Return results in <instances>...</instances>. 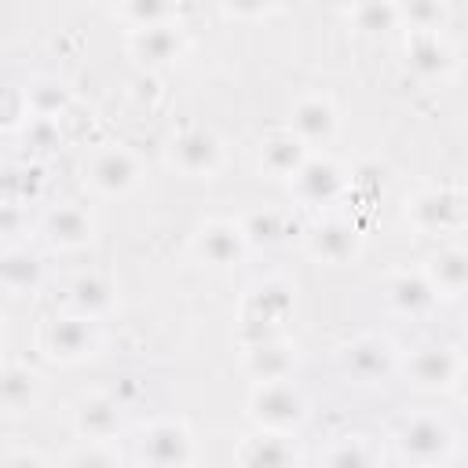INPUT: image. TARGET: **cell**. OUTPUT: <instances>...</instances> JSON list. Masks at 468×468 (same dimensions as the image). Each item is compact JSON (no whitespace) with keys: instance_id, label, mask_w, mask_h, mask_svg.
I'll return each instance as SVG.
<instances>
[{"instance_id":"obj_1","label":"cell","mask_w":468,"mask_h":468,"mask_svg":"<svg viewBox=\"0 0 468 468\" xmlns=\"http://www.w3.org/2000/svg\"><path fill=\"white\" fill-rule=\"evenodd\" d=\"M289 311H292V285H285L282 278H267V282L252 285L245 303H241V336H245V344L282 336V322L289 318Z\"/></svg>"},{"instance_id":"obj_2","label":"cell","mask_w":468,"mask_h":468,"mask_svg":"<svg viewBox=\"0 0 468 468\" xmlns=\"http://www.w3.org/2000/svg\"><path fill=\"white\" fill-rule=\"evenodd\" d=\"M399 457L417 468H435L453 453V428L435 413H413L395 431Z\"/></svg>"},{"instance_id":"obj_3","label":"cell","mask_w":468,"mask_h":468,"mask_svg":"<svg viewBox=\"0 0 468 468\" xmlns=\"http://www.w3.org/2000/svg\"><path fill=\"white\" fill-rule=\"evenodd\" d=\"M249 417L260 431H292L307 417L303 391L292 380H263L249 391Z\"/></svg>"},{"instance_id":"obj_4","label":"cell","mask_w":468,"mask_h":468,"mask_svg":"<svg viewBox=\"0 0 468 468\" xmlns=\"http://www.w3.org/2000/svg\"><path fill=\"white\" fill-rule=\"evenodd\" d=\"M406 216L413 219L417 230H428V234L461 230L468 223V190H461V186H428V190L410 197Z\"/></svg>"},{"instance_id":"obj_5","label":"cell","mask_w":468,"mask_h":468,"mask_svg":"<svg viewBox=\"0 0 468 468\" xmlns=\"http://www.w3.org/2000/svg\"><path fill=\"white\" fill-rule=\"evenodd\" d=\"M40 347L55 362H80V358L95 355V347H99L95 318H84L77 311L48 318L44 329H40Z\"/></svg>"},{"instance_id":"obj_6","label":"cell","mask_w":468,"mask_h":468,"mask_svg":"<svg viewBox=\"0 0 468 468\" xmlns=\"http://www.w3.org/2000/svg\"><path fill=\"white\" fill-rule=\"evenodd\" d=\"M139 461L146 468H186L194 461V435L183 420H154L139 431Z\"/></svg>"},{"instance_id":"obj_7","label":"cell","mask_w":468,"mask_h":468,"mask_svg":"<svg viewBox=\"0 0 468 468\" xmlns=\"http://www.w3.org/2000/svg\"><path fill=\"white\" fill-rule=\"evenodd\" d=\"M84 179H88L99 194H106V197L128 194V190L139 183V157H135L128 146H121V143H106V146H99V150L88 157Z\"/></svg>"},{"instance_id":"obj_8","label":"cell","mask_w":468,"mask_h":468,"mask_svg":"<svg viewBox=\"0 0 468 468\" xmlns=\"http://www.w3.org/2000/svg\"><path fill=\"white\" fill-rule=\"evenodd\" d=\"M340 366L358 384H377V380H388L399 369V351H395V344L388 336L366 333V336H355L351 344H344Z\"/></svg>"},{"instance_id":"obj_9","label":"cell","mask_w":468,"mask_h":468,"mask_svg":"<svg viewBox=\"0 0 468 468\" xmlns=\"http://www.w3.org/2000/svg\"><path fill=\"white\" fill-rule=\"evenodd\" d=\"M168 161L194 179H208L219 165H223V143L216 132L208 128H183L172 143H168Z\"/></svg>"},{"instance_id":"obj_10","label":"cell","mask_w":468,"mask_h":468,"mask_svg":"<svg viewBox=\"0 0 468 468\" xmlns=\"http://www.w3.org/2000/svg\"><path fill=\"white\" fill-rule=\"evenodd\" d=\"M303 245L307 252L318 260V263H347L358 256L362 249V234L351 219H340V216H329V219H318L307 234H303Z\"/></svg>"},{"instance_id":"obj_11","label":"cell","mask_w":468,"mask_h":468,"mask_svg":"<svg viewBox=\"0 0 468 468\" xmlns=\"http://www.w3.org/2000/svg\"><path fill=\"white\" fill-rule=\"evenodd\" d=\"M249 249V234L234 219H208L194 234V256L208 267H234Z\"/></svg>"},{"instance_id":"obj_12","label":"cell","mask_w":468,"mask_h":468,"mask_svg":"<svg viewBox=\"0 0 468 468\" xmlns=\"http://www.w3.org/2000/svg\"><path fill=\"white\" fill-rule=\"evenodd\" d=\"M461 366H464V362H461V358L453 355V347H446V344H424V347H417V351L402 362L406 380H410L413 388H420V391L453 388Z\"/></svg>"},{"instance_id":"obj_13","label":"cell","mask_w":468,"mask_h":468,"mask_svg":"<svg viewBox=\"0 0 468 468\" xmlns=\"http://www.w3.org/2000/svg\"><path fill=\"white\" fill-rule=\"evenodd\" d=\"M336 124H340V113H336V102L322 91H307L292 102L289 110V132H296L307 146L314 143H329L336 135Z\"/></svg>"},{"instance_id":"obj_14","label":"cell","mask_w":468,"mask_h":468,"mask_svg":"<svg viewBox=\"0 0 468 468\" xmlns=\"http://www.w3.org/2000/svg\"><path fill=\"white\" fill-rule=\"evenodd\" d=\"M183 48H186V40H183L179 22H157V26H143V29H132L128 33V51L143 66L176 62L183 55Z\"/></svg>"},{"instance_id":"obj_15","label":"cell","mask_w":468,"mask_h":468,"mask_svg":"<svg viewBox=\"0 0 468 468\" xmlns=\"http://www.w3.org/2000/svg\"><path fill=\"white\" fill-rule=\"evenodd\" d=\"M292 183V194L303 201V205H329L340 190H344V172L333 157H318L311 154L303 161V168L289 179Z\"/></svg>"},{"instance_id":"obj_16","label":"cell","mask_w":468,"mask_h":468,"mask_svg":"<svg viewBox=\"0 0 468 468\" xmlns=\"http://www.w3.org/2000/svg\"><path fill=\"white\" fill-rule=\"evenodd\" d=\"M73 428L88 442H106L121 431V402L110 395H80L73 402Z\"/></svg>"},{"instance_id":"obj_17","label":"cell","mask_w":468,"mask_h":468,"mask_svg":"<svg viewBox=\"0 0 468 468\" xmlns=\"http://www.w3.org/2000/svg\"><path fill=\"white\" fill-rule=\"evenodd\" d=\"M307 157H311V146L289 128H278L260 143V168L274 179H292Z\"/></svg>"},{"instance_id":"obj_18","label":"cell","mask_w":468,"mask_h":468,"mask_svg":"<svg viewBox=\"0 0 468 468\" xmlns=\"http://www.w3.org/2000/svg\"><path fill=\"white\" fill-rule=\"evenodd\" d=\"M238 468H296V446L282 431H252L238 446Z\"/></svg>"},{"instance_id":"obj_19","label":"cell","mask_w":468,"mask_h":468,"mask_svg":"<svg viewBox=\"0 0 468 468\" xmlns=\"http://www.w3.org/2000/svg\"><path fill=\"white\" fill-rule=\"evenodd\" d=\"M296 366V347L282 336L274 340H260V344H245V373L263 384V380H289Z\"/></svg>"},{"instance_id":"obj_20","label":"cell","mask_w":468,"mask_h":468,"mask_svg":"<svg viewBox=\"0 0 468 468\" xmlns=\"http://www.w3.org/2000/svg\"><path fill=\"white\" fill-rule=\"evenodd\" d=\"M44 234H48V241L51 245H58V249H80V245H88L91 238H95V219H91V212L84 208V205H55V208H48V216H44Z\"/></svg>"},{"instance_id":"obj_21","label":"cell","mask_w":468,"mask_h":468,"mask_svg":"<svg viewBox=\"0 0 468 468\" xmlns=\"http://www.w3.org/2000/svg\"><path fill=\"white\" fill-rule=\"evenodd\" d=\"M384 296L402 314H424V311H431L439 289L431 285L428 271H395L384 282Z\"/></svg>"},{"instance_id":"obj_22","label":"cell","mask_w":468,"mask_h":468,"mask_svg":"<svg viewBox=\"0 0 468 468\" xmlns=\"http://www.w3.org/2000/svg\"><path fill=\"white\" fill-rule=\"evenodd\" d=\"M406 66L420 77V80H439L450 73L453 55L446 48V40L439 33H410L406 37Z\"/></svg>"},{"instance_id":"obj_23","label":"cell","mask_w":468,"mask_h":468,"mask_svg":"<svg viewBox=\"0 0 468 468\" xmlns=\"http://www.w3.org/2000/svg\"><path fill=\"white\" fill-rule=\"evenodd\" d=\"M66 292H69V311H77L84 318H99L113 303V282L106 274H99V271L77 274Z\"/></svg>"},{"instance_id":"obj_24","label":"cell","mask_w":468,"mask_h":468,"mask_svg":"<svg viewBox=\"0 0 468 468\" xmlns=\"http://www.w3.org/2000/svg\"><path fill=\"white\" fill-rule=\"evenodd\" d=\"M428 278L439 292H464L468 289V245H446L428 260Z\"/></svg>"},{"instance_id":"obj_25","label":"cell","mask_w":468,"mask_h":468,"mask_svg":"<svg viewBox=\"0 0 468 468\" xmlns=\"http://www.w3.org/2000/svg\"><path fill=\"white\" fill-rule=\"evenodd\" d=\"M44 278V263L40 256H33L29 249H7L0 260V282L7 292H33Z\"/></svg>"},{"instance_id":"obj_26","label":"cell","mask_w":468,"mask_h":468,"mask_svg":"<svg viewBox=\"0 0 468 468\" xmlns=\"http://www.w3.org/2000/svg\"><path fill=\"white\" fill-rule=\"evenodd\" d=\"M40 388V377L29 369V366H18V362H7L4 373H0V399L7 410H26L29 399L37 395Z\"/></svg>"},{"instance_id":"obj_27","label":"cell","mask_w":468,"mask_h":468,"mask_svg":"<svg viewBox=\"0 0 468 468\" xmlns=\"http://www.w3.org/2000/svg\"><path fill=\"white\" fill-rule=\"evenodd\" d=\"M26 102H29V113L33 117H51L58 121V113L69 106V88L51 80V77H40L33 84H26Z\"/></svg>"},{"instance_id":"obj_28","label":"cell","mask_w":468,"mask_h":468,"mask_svg":"<svg viewBox=\"0 0 468 468\" xmlns=\"http://www.w3.org/2000/svg\"><path fill=\"white\" fill-rule=\"evenodd\" d=\"M318 468H377V453H373V446H369L366 439L347 435V439L333 442V446L322 453Z\"/></svg>"},{"instance_id":"obj_29","label":"cell","mask_w":468,"mask_h":468,"mask_svg":"<svg viewBox=\"0 0 468 468\" xmlns=\"http://www.w3.org/2000/svg\"><path fill=\"white\" fill-rule=\"evenodd\" d=\"M351 18L358 29H395L402 22L399 4H358L351 7Z\"/></svg>"},{"instance_id":"obj_30","label":"cell","mask_w":468,"mask_h":468,"mask_svg":"<svg viewBox=\"0 0 468 468\" xmlns=\"http://www.w3.org/2000/svg\"><path fill=\"white\" fill-rule=\"evenodd\" d=\"M402 22H410V33H439V22L446 18V7L442 4H406L399 7Z\"/></svg>"},{"instance_id":"obj_31","label":"cell","mask_w":468,"mask_h":468,"mask_svg":"<svg viewBox=\"0 0 468 468\" xmlns=\"http://www.w3.org/2000/svg\"><path fill=\"white\" fill-rule=\"evenodd\" d=\"M241 227L249 234V241H278L285 234V216L282 212H252Z\"/></svg>"},{"instance_id":"obj_32","label":"cell","mask_w":468,"mask_h":468,"mask_svg":"<svg viewBox=\"0 0 468 468\" xmlns=\"http://www.w3.org/2000/svg\"><path fill=\"white\" fill-rule=\"evenodd\" d=\"M121 18H128L132 29H143V26H157V22H172V7L168 4H124L121 7Z\"/></svg>"},{"instance_id":"obj_33","label":"cell","mask_w":468,"mask_h":468,"mask_svg":"<svg viewBox=\"0 0 468 468\" xmlns=\"http://www.w3.org/2000/svg\"><path fill=\"white\" fill-rule=\"evenodd\" d=\"M26 143H29L33 150H51V146H58V121H51V117H29V121H26Z\"/></svg>"},{"instance_id":"obj_34","label":"cell","mask_w":468,"mask_h":468,"mask_svg":"<svg viewBox=\"0 0 468 468\" xmlns=\"http://www.w3.org/2000/svg\"><path fill=\"white\" fill-rule=\"evenodd\" d=\"M66 468H117V457L102 442H88L66 461Z\"/></svg>"},{"instance_id":"obj_35","label":"cell","mask_w":468,"mask_h":468,"mask_svg":"<svg viewBox=\"0 0 468 468\" xmlns=\"http://www.w3.org/2000/svg\"><path fill=\"white\" fill-rule=\"evenodd\" d=\"M4 468H48V461L33 450H15V453L4 457Z\"/></svg>"},{"instance_id":"obj_36","label":"cell","mask_w":468,"mask_h":468,"mask_svg":"<svg viewBox=\"0 0 468 468\" xmlns=\"http://www.w3.org/2000/svg\"><path fill=\"white\" fill-rule=\"evenodd\" d=\"M453 395H457L461 402H468V366H461V373H457V380H453Z\"/></svg>"}]
</instances>
